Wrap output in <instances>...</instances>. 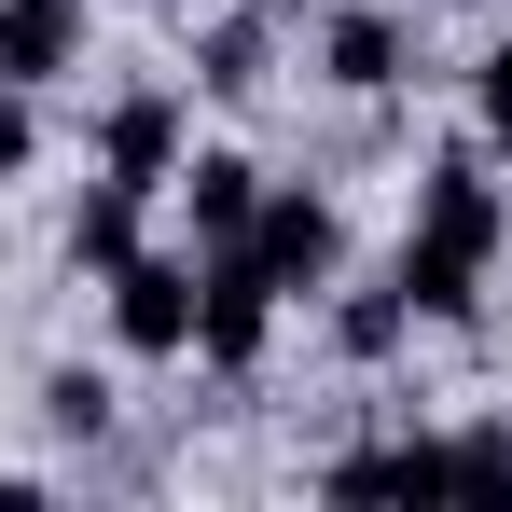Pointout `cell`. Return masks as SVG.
<instances>
[{"mask_svg": "<svg viewBox=\"0 0 512 512\" xmlns=\"http://www.w3.org/2000/svg\"><path fill=\"white\" fill-rule=\"evenodd\" d=\"M194 84L208 97H263V0H236V14L194 42Z\"/></svg>", "mask_w": 512, "mask_h": 512, "instance_id": "30bf717a", "label": "cell"}, {"mask_svg": "<svg viewBox=\"0 0 512 512\" xmlns=\"http://www.w3.org/2000/svg\"><path fill=\"white\" fill-rule=\"evenodd\" d=\"M56 70H84V0H0V84H56Z\"/></svg>", "mask_w": 512, "mask_h": 512, "instance_id": "52a82bcc", "label": "cell"}, {"mask_svg": "<svg viewBox=\"0 0 512 512\" xmlns=\"http://www.w3.org/2000/svg\"><path fill=\"white\" fill-rule=\"evenodd\" d=\"M97 167L125 180V194H153V180H180V97H167V84L111 97V111H97Z\"/></svg>", "mask_w": 512, "mask_h": 512, "instance_id": "5b68a950", "label": "cell"}, {"mask_svg": "<svg viewBox=\"0 0 512 512\" xmlns=\"http://www.w3.org/2000/svg\"><path fill=\"white\" fill-rule=\"evenodd\" d=\"M42 416L70 429V443H97V429H111V388H97V374H42Z\"/></svg>", "mask_w": 512, "mask_h": 512, "instance_id": "5bb4252c", "label": "cell"}, {"mask_svg": "<svg viewBox=\"0 0 512 512\" xmlns=\"http://www.w3.org/2000/svg\"><path fill=\"white\" fill-rule=\"evenodd\" d=\"M499 236H512L499 180L471 167V153H443L429 194H416V236H402V305H416V319H471V291H485Z\"/></svg>", "mask_w": 512, "mask_h": 512, "instance_id": "6da1fadb", "label": "cell"}, {"mask_svg": "<svg viewBox=\"0 0 512 512\" xmlns=\"http://www.w3.org/2000/svg\"><path fill=\"white\" fill-rule=\"evenodd\" d=\"M443 471L457 499H512V429H443Z\"/></svg>", "mask_w": 512, "mask_h": 512, "instance_id": "4fadbf2b", "label": "cell"}, {"mask_svg": "<svg viewBox=\"0 0 512 512\" xmlns=\"http://www.w3.org/2000/svg\"><path fill=\"white\" fill-rule=\"evenodd\" d=\"M97 291H111V333L139 346V360H180V346H194V263H167V250H125L111 277H97Z\"/></svg>", "mask_w": 512, "mask_h": 512, "instance_id": "277c9868", "label": "cell"}, {"mask_svg": "<svg viewBox=\"0 0 512 512\" xmlns=\"http://www.w3.org/2000/svg\"><path fill=\"white\" fill-rule=\"evenodd\" d=\"M263 14H305V0H263Z\"/></svg>", "mask_w": 512, "mask_h": 512, "instance_id": "ac0fdd59", "label": "cell"}, {"mask_svg": "<svg viewBox=\"0 0 512 512\" xmlns=\"http://www.w3.org/2000/svg\"><path fill=\"white\" fill-rule=\"evenodd\" d=\"M180 208H194V236L222 250V236H250V208H263V167H250V153H180Z\"/></svg>", "mask_w": 512, "mask_h": 512, "instance_id": "9c48e42d", "label": "cell"}, {"mask_svg": "<svg viewBox=\"0 0 512 512\" xmlns=\"http://www.w3.org/2000/svg\"><path fill=\"white\" fill-rule=\"evenodd\" d=\"M319 70H333L346 97H374V84H402V14H374V0H346L333 28H319Z\"/></svg>", "mask_w": 512, "mask_h": 512, "instance_id": "ba28073f", "label": "cell"}, {"mask_svg": "<svg viewBox=\"0 0 512 512\" xmlns=\"http://www.w3.org/2000/svg\"><path fill=\"white\" fill-rule=\"evenodd\" d=\"M236 250H250L263 277H277V305H291V291H319V277L346 263V222H333V194H263Z\"/></svg>", "mask_w": 512, "mask_h": 512, "instance_id": "3957f363", "label": "cell"}, {"mask_svg": "<svg viewBox=\"0 0 512 512\" xmlns=\"http://www.w3.org/2000/svg\"><path fill=\"white\" fill-rule=\"evenodd\" d=\"M28 153H42V111H28V84H0V180H28Z\"/></svg>", "mask_w": 512, "mask_h": 512, "instance_id": "9a60e30c", "label": "cell"}, {"mask_svg": "<svg viewBox=\"0 0 512 512\" xmlns=\"http://www.w3.org/2000/svg\"><path fill=\"white\" fill-rule=\"evenodd\" d=\"M0 499H28V471H0Z\"/></svg>", "mask_w": 512, "mask_h": 512, "instance_id": "e0dca14e", "label": "cell"}, {"mask_svg": "<svg viewBox=\"0 0 512 512\" xmlns=\"http://www.w3.org/2000/svg\"><path fill=\"white\" fill-rule=\"evenodd\" d=\"M319 499H457V471H443V443H429V429H402V443L333 457V471H319Z\"/></svg>", "mask_w": 512, "mask_h": 512, "instance_id": "8992f818", "label": "cell"}, {"mask_svg": "<svg viewBox=\"0 0 512 512\" xmlns=\"http://www.w3.org/2000/svg\"><path fill=\"white\" fill-rule=\"evenodd\" d=\"M471 111H485V139H512V42H485V70H471Z\"/></svg>", "mask_w": 512, "mask_h": 512, "instance_id": "2e32d148", "label": "cell"}, {"mask_svg": "<svg viewBox=\"0 0 512 512\" xmlns=\"http://www.w3.org/2000/svg\"><path fill=\"white\" fill-rule=\"evenodd\" d=\"M263 346H277V277L222 236V250L194 263V360H208V374H250Z\"/></svg>", "mask_w": 512, "mask_h": 512, "instance_id": "7a4b0ae2", "label": "cell"}, {"mask_svg": "<svg viewBox=\"0 0 512 512\" xmlns=\"http://www.w3.org/2000/svg\"><path fill=\"white\" fill-rule=\"evenodd\" d=\"M402 333H416V305H402V277H388V291H360V305H333V346H346V360H388Z\"/></svg>", "mask_w": 512, "mask_h": 512, "instance_id": "7c38bea8", "label": "cell"}, {"mask_svg": "<svg viewBox=\"0 0 512 512\" xmlns=\"http://www.w3.org/2000/svg\"><path fill=\"white\" fill-rule=\"evenodd\" d=\"M125 250H139V194H125V180H97L84 208H70V263H84V277H111Z\"/></svg>", "mask_w": 512, "mask_h": 512, "instance_id": "8fae6325", "label": "cell"}]
</instances>
